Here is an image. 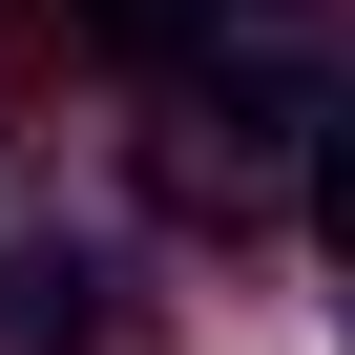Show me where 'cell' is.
I'll return each instance as SVG.
<instances>
[{"mask_svg": "<svg viewBox=\"0 0 355 355\" xmlns=\"http://www.w3.org/2000/svg\"><path fill=\"white\" fill-rule=\"evenodd\" d=\"M334 105H355V63H334L313 0H189L146 42V189L167 209H251V189L313 167Z\"/></svg>", "mask_w": 355, "mask_h": 355, "instance_id": "obj_1", "label": "cell"}, {"mask_svg": "<svg viewBox=\"0 0 355 355\" xmlns=\"http://www.w3.org/2000/svg\"><path fill=\"white\" fill-rule=\"evenodd\" d=\"M167 21H189V0H63V42H105V63H146Z\"/></svg>", "mask_w": 355, "mask_h": 355, "instance_id": "obj_2", "label": "cell"}, {"mask_svg": "<svg viewBox=\"0 0 355 355\" xmlns=\"http://www.w3.org/2000/svg\"><path fill=\"white\" fill-rule=\"evenodd\" d=\"M293 189H313V230H334V251H355V105H334V125H313V167H293Z\"/></svg>", "mask_w": 355, "mask_h": 355, "instance_id": "obj_3", "label": "cell"}]
</instances>
